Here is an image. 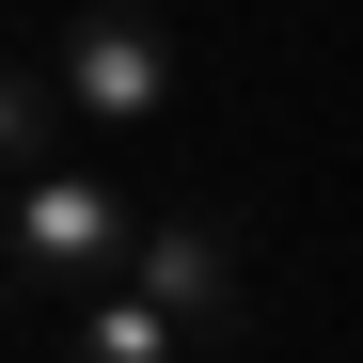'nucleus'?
Here are the masks:
<instances>
[{
    "instance_id": "1",
    "label": "nucleus",
    "mask_w": 363,
    "mask_h": 363,
    "mask_svg": "<svg viewBox=\"0 0 363 363\" xmlns=\"http://www.w3.org/2000/svg\"><path fill=\"white\" fill-rule=\"evenodd\" d=\"M0 253H16V300H32V316H64V300L127 284V253H143V206L111 190L95 158H79V174H32V190L0 206Z\"/></svg>"
},
{
    "instance_id": "2",
    "label": "nucleus",
    "mask_w": 363,
    "mask_h": 363,
    "mask_svg": "<svg viewBox=\"0 0 363 363\" xmlns=\"http://www.w3.org/2000/svg\"><path fill=\"white\" fill-rule=\"evenodd\" d=\"M48 64H64L79 127H174V95H190V48H174L143 0H79V16L48 32Z\"/></svg>"
},
{
    "instance_id": "3",
    "label": "nucleus",
    "mask_w": 363,
    "mask_h": 363,
    "mask_svg": "<svg viewBox=\"0 0 363 363\" xmlns=\"http://www.w3.org/2000/svg\"><path fill=\"white\" fill-rule=\"evenodd\" d=\"M127 284H143L190 347H237V332H253V284H237V221H221V206H158L143 253H127Z\"/></svg>"
},
{
    "instance_id": "4",
    "label": "nucleus",
    "mask_w": 363,
    "mask_h": 363,
    "mask_svg": "<svg viewBox=\"0 0 363 363\" xmlns=\"http://www.w3.org/2000/svg\"><path fill=\"white\" fill-rule=\"evenodd\" d=\"M48 363H190V332H174L143 284H95V300L48 316Z\"/></svg>"
},
{
    "instance_id": "5",
    "label": "nucleus",
    "mask_w": 363,
    "mask_h": 363,
    "mask_svg": "<svg viewBox=\"0 0 363 363\" xmlns=\"http://www.w3.org/2000/svg\"><path fill=\"white\" fill-rule=\"evenodd\" d=\"M79 95H64V64H48V48H32V64H16V95H0V174H16V190H32V174H79Z\"/></svg>"
}]
</instances>
